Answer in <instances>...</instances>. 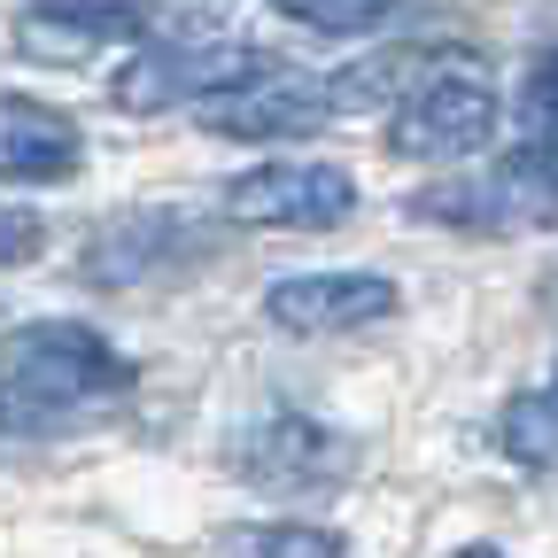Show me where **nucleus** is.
Segmentation results:
<instances>
[{
    "mask_svg": "<svg viewBox=\"0 0 558 558\" xmlns=\"http://www.w3.org/2000/svg\"><path fill=\"white\" fill-rule=\"evenodd\" d=\"M132 396V357L86 318H32L0 341V435L94 427Z\"/></svg>",
    "mask_w": 558,
    "mask_h": 558,
    "instance_id": "1",
    "label": "nucleus"
},
{
    "mask_svg": "<svg viewBox=\"0 0 558 558\" xmlns=\"http://www.w3.org/2000/svg\"><path fill=\"white\" fill-rule=\"evenodd\" d=\"M271 70V54L241 32H179V39H140L124 54V70L109 78L117 109L132 117H163V109H209L241 86H256Z\"/></svg>",
    "mask_w": 558,
    "mask_h": 558,
    "instance_id": "2",
    "label": "nucleus"
},
{
    "mask_svg": "<svg viewBox=\"0 0 558 558\" xmlns=\"http://www.w3.org/2000/svg\"><path fill=\"white\" fill-rule=\"evenodd\" d=\"M505 124V101L473 54H450L388 109V148L403 163H465L481 156Z\"/></svg>",
    "mask_w": 558,
    "mask_h": 558,
    "instance_id": "3",
    "label": "nucleus"
},
{
    "mask_svg": "<svg viewBox=\"0 0 558 558\" xmlns=\"http://www.w3.org/2000/svg\"><path fill=\"white\" fill-rule=\"evenodd\" d=\"M411 218H442V226H465V233L558 226V148H520L488 179H458V186L411 194Z\"/></svg>",
    "mask_w": 558,
    "mask_h": 558,
    "instance_id": "4",
    "label": "nucleus"
},
{
    "mask_svg": "<svg viewBox=\"0 0 558 558\" xmlns=\"http://www.w3.org/2000/svg\"><path fill=\"white\" fill-rule=\"evenodd\" d=\"M349 465H357V442L311 411H264L256 427L233 435V473L264 497H311V488H333Z\"/></svg>",
    "mask_w": 558,
    "mask_h": 558,
    "instance_id": "5",
    "label": "nucleus"
},
{
    "mask_svg": "<svg viewBox=\"0 0 558 558\" xmlns=\"http://www.w3.org/2000/svg\"><path fill=\"white\" fill-rule=\"evenodd\" d=\"M357 209V179L341 163H256L226 186V218L264 233H326Z\"/></svg>",
    "mask_w": 558,
    "mask_h": 558,
    "instance_id": "6",
    "label": "nucleus"
},
{
    "mask_svg": "<svg viewBox=\"0 0 558 558\" xmlns=\"http://www.w3.org/2000/svg\"><path fill=\"white\" fill-rule=\"evenodd\" d=\"M403 288L388 271H288L264 288V318L279 333H303V341H326V333H365L380 318H396Z\"/></svg>",
    "mask_w": 558,
    "mask_h": 558,
    "instance_id": "7",
    "label": "nucleus"
},
{
    "mask_svg": "<svg viewBox=\"0 0 558 558\" xmlns=\"http://www.w3.org/2000/svg\"><path fill=\"white\" fill-rule=\"evenodd\" d=\"M156 32V0H24L16 47L32 62H86L101 47H140Z\"/></svg>",
    "mask_w": 558,
    "mask_h": 558,
    "instance_id": "8",
    "label": "nucleus"
},
{
    "mask_svg": "<svg viewBox=\"0 0 558 558\" xmlns=\"http://www.w3.org/2000/svg\"><path fill=\"white\" fill-rule=\"evenodd\" d=\"M86 163L78 117H62L32 94H0V186H62Z\"/></svg>",
    "mask_w": 558,
    "mask_h": 558,
    "instance_id": "9",
    "label": "nucleus"
},
{
    "mask_svg": "<svg viewBox=\"0 0 558 558\" xmlns=\"http://www.w3.org/2000/svg\"><path fill=\"white\" fill-rule=\"evenodd\" d=\"M326 117H333L326 78H279V70H264L256 86L202 109V124L218 140H295V132H318Z\"/></svg>",
    "mask_w": 558,
    "mask_h": 558,
    "instance_id": "10",
    "label": "nucleus"
},
{
    "mask_svg": "<svg viewBox=\"0 0 558 558\" xmlns=\"http://www.w3.org/2000/svg\"><path fill=\"white\" fill-rule=\"evenodd\" d=\"M194 233L186 218H171V209H140V218H117L94 233L86 248V279H101V288H132V279L148 271H171L179 256H194Z\"/></svg>",
    "mask_w": 558,
    "mask_h": 558,
    "instance_id": "11",
    "label": "nucleus"
},
{
    "mask_svg": "<svg viewBox=\"0 0 558 558\" xmlns=\"http://www.w3.org/2000/svg\"><path fill=\"white\" fill-rule=\"evenodd\" d=\"M435 62H450V54H435V47H380V54H365V62L333 70V78H326L333 117H349V109H396Z\"/></svg>",
    "mask_w": 558,
    "mask_h": 558,
    "instance_id": "12",
    "label": "nucleus"
},
{
    "mask_svg": "<svg viewBox=\"0 0 558 558\" xmlns=\"http://www.w3.org/2000/svg\"><path fill=\"white\" fill-rule=\"evenodd\" d=\"M497 450L512 465H558V380H543V388H527V396L505 403Z\"/></svg>",
    "mask_w": 558,
    "mask_h": 558,
    "instance_id": "13",
    "label": "nucleus"
},
{
    "mask_svg": "<svg viewBox=\"0 0 558 558\" xmlns=\"http://www.w3.org/2000/svg\"><path fill=\"white\" fill-rule=\"evenodd\" d=\"M233 558H349V543L318 520H256L233 535Z\"/></svg>",
    "mask_w": 558,
    "mask_h": 558,
    "instance_id": "14",
    "label": "nucleus"
},
{
    "mask_svg": "<svg viewBox=\"0 0 558 558\" xmlns=\"http://www.w3.org/2000/svg\"><path fill=\"white\" fill-rule=\"evenodd\" d=\"M288 24H311V32H333V39H357L373 24H388L403 0H271Z\"/></svg>",
    "mask_w": 558,
    "mask_h": 558,
    "instance_id": "15",
    "label": "nucleus"
},
{
    "mask_svg": "<svg viewBox=\"0 0 558 558\" xmlns=\"http://www.w3.org/2000/svg\"><path fill=\"white\" fill-rule=\"evenodd\" d=\"M520 132H527V148H558V47L535 54L520 78Z\"/></svg>",
    "mask_w": 558,
    "mask_h": 558,
    "instance_id": "16",
    "label": "nucleus"
},
{
    "mask_svg": "<svg viewBox=\"0 0 558 558\" xmlns=\"http://www.w3.org/2000/svg\"><path fill=\"white\" fill-rule=\"evenodd\" d=\"M39 248H47V218H39V209H0V271L32 264Z\"/></svg>",
    "mask_w": 558,
    "mask_h": 558,
    "instance_id": "17",
    "label": "nucleus"
},
{
    "mask_svg": "<svg viewBox=\"0 0 558 558\" xmlns=\"http://www.w3.org/2000/svg\"><path fill=\"white\" fill-rule=\"evenodd\" d=\"M450 558H505L497 543H465V550H450Z\"/></svg>",
    "mask_w": 558,
    "mask_h": 558,
    "instance_id": "18",
    "label": "nucleus"
},
{
    "mask_svg": "<svg viewBox=\"0 0 558 558\" xmlns=\"http://www.w3.org/2000/svg\"><path fill=\"white\" fill-rule=\"evenodd\" d=\"M550 380H558V373H550Z\"/></svg>",
    "mask_w": 558,
    "mask_h": 558,
    "instance_id": "19",
    "label": "nucleus"
}]
</instances>
